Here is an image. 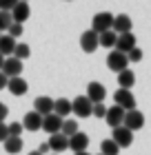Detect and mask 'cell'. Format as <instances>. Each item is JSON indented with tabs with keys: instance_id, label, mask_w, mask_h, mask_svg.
I'll use <instances>...</instances> for the list:
<instances>
[{
	"instance_id": "21",
	"label": "cell",
	"mask_w": 151,
	"mask_h": 155,
	"mask_svg": "<svg viewBox=\"0 0 151 155\" xmlns=\"http://www.w3.org/2000/svg\"><path fill=\"white\" fill-rule=\"evenodd\" d=\"M53 113L64 120L71 113V100H67V97H58V100H53Z\"/></svg>"
},
{
	"instance_id": "2",
	"label": "cell",
	"mask_w": 151,
	"mask_h": 155,
	"mask_svg": "<svg viewBox=\"0 0 151 155\" xmlns=\"http://www.w3.org/2000/svg\"><path fill=\"white\" fill-rule=\"evenodd\" d=\"M71 113H76V117H91L93 113V104L87 95H78L76 100H71Z\"/></svg>"
},
{
	"instance_id": "40",
	"label": "cell",
	"mask_w": 151,
	"mask_h": 155,
	"mask_svg": "<svg viewBox=\"0 0 151 155\" xmlns=\"http://www.w3.org/2000/svg\"><path fill=\"white\" fill-rule=\"evenodd\" d=\"M29 155H40V153H38V151H31V153H29Z\"/></svg>"
},
{
	"instance_id": "10",
	"label": "cell",
	"mask_w": 151,
	"mask_h": 155,
	"mask_svg": "<svg viewBox=\"0 0 151 155\" xmlns=\"http://www.w3.org/2000/svg\"><path fill=\"white\" fill-rule=\"evenodd\" d=\"M33 111L38 115L42 117H47V115H51L53 113V100L49 95H40V97H36V102H33Z\"/></svg>"
},
{
	"instance_id": "24",
	"label": "cell",
	"mask_w": 151,
	"mask_h": 155,
	"mask_svg": "<svg viewBox=\"0 0 151 155\" xmlns=\"http://www.w3.org/2000/svg\"><path fill=\"white\" fill-rule=\"evenodd\" d=\"M116 42H118V33H116V31H105V33H100V47H105V49H116Z\"/></svg>"
},
{
	"instance_id": "25",
	"label": "cell",
	"mask_w": 151,
	"mask_h": 155,
	"mask_svg": "<svg viewBox=\"0 0 151 155\" xmlns=\"http://www.w3.org/2000/svg\"><path fill=\"white\" fill-rule=\"evenodd\" d=\"M100 153H102V155H118L120 153V146L113 142L111 137L109 140H102V142H100Z\"/></svg>"
},
{
	"instance_id": "42",
	"label": "cell",
	"mask_w": 151,
	"mask_h": 155,
	"mask_svg": "<svg viewBox=\"0 0 151 155\" xmlns=\"http://www.w3.org/2000/svg\"><path fill=\"white\" fill-rule=\"evenodd\" d=\"M0 38H2V33H0Z\"/></svg>"
},
{
	"instance_id": "23",
	"label": "cell",
	"mask_w": 151,
	"mask_h": 155,
	"mask_svg": "<svg viewBox=\"0 0 151 155\" xmlns=\"http://www.w3.org/2000/svg\"><path fill=\"white\" fill-rule=\"evenodd\" d=\"M18 42L11 36H2L0 38V55H13V49H16Z\"/></svg>"
},
{
	"instance_id": "5",
	"label": "cell",
	"mask_w": 151,
	"mask_h": 155,
	"mask_svg": "<svg viewBox=\"0 0 151 155\" xmlns=\"http://www.w3.org/2000/svg\"><path fill=\"white\" fill-rule=\"evenodd\" d=\"M113 100H116V107L125 109V111H133L136 109V97L131 91H125V89H118L113 93Z\"/></svg>"
},
{
	"instance_id": "17",
	"label": "cell",
	"mask_w": 151,
	"mask_h": 155,
	"mask_svg": "<svg viewBox=\"0 0 151 155\" xmlns=\"http://www.w3.org/2000/svg\"><path fill=\"white\" fill-rule=\"evenodd\" d=\"M29 16H31L29 2H18V5L11 9V18H13V22H20V25H22Z\"/></svg>"
},
{
	"instance_id": "8",
	"label": "cell",
	"mask_w": 151,
	"mask_h": 155,
	"mask_svg": "<svg viewBox=\"0 0 151 155\" xmlns=\"http://www.w3.org/2000/svg\"><path fill=\"white\" fill-rule=\"evenodd\" d=\"M111 140L120 146V149H127V146L133 144V133L129 131V129H125V126H118V129H113Z\"/></svg>"
},
{
	"instance_id": "16",
	"label": "cell",
	"mask_w": 151,
	"mask_h": 155,
	"mask_svg": "<svg viewBox=\"0 0 151 155\" xmlns=\"http://www.w3.org/2000/svg\"><path fill=\"white\" fill-rule=\"evenodd\" d=\"M49 149L56 151V153H62L69 149V137H64L62 133H56V135H49Z\"/></svg>"
},
{
	"instance_id": "38",
	"label": "cell",
	"mask_w": 151,
	"mask_h": 155,
	"mask_svg": "<svg viewBox=\"0 0 151 155\" xmlns=\"http://www.w3.org/2000/svg\"><path fill=\"white\" fill-rule=\"evenodd\" d=\"M2 64H5V55H0V71H2Z\"/></svg>"
},
{
	"instance_id": "7",
	"label": "cell",
	"mask_w": 151,
	"mask_h": 155,
	"mask_svg": "<svg viewBox=\"0 0 151 155\" xmlns=\"http://www.w3.org/2000/svg\"><path fill=\"white\" fill-rule=\"evenodd\" d=\"M80 47H82L84 53H93L100 47V36H98L96 31H91V29L84 31L82 36H80Z\"/></svg>"
},
{
	"instance_id": "43",
	"label": "cell",
	"mask_w": 151,
	"mask_h": 155,
	"mask_svg": "<svg viewBox=\"0 0 151 155\" xmlns=\"http://www.w3.org/2000/svg\"><path fill=\"white\" fill-rule=\"evenodd\" d=\"M98 155H102V153H98Z\"/></svg>"
},
{
	"instance_id": "26",
	"label": "cell",
	"mask_w": 151,
	"mask_h": 155,
	"mask_svg": "<svg viewBox=\"0 0 151 155\" xmlns=\"http://www.w3.org/2000/svg\"><path fill=\"white\" fill-rule=\"evenodd\" d=\"M60 133H62L64 137H74L76 133H78V122H76V120H64Z\"/></svg>"
},
{
	"instance_id": "37",
	"label": "cell",
	"mask_w": 151,
	"mask_h": 155,
	"mask_svg": "<svg viewBox=\"0 0 151 155\" xmlns=\"http://www.w3.org/2000/svg\"><path fill=\"white\" fill-rule=\"evenodd\" d=\"M7 82H9V78H7L2 71H0V91H2V89H7Z\"/></svg>"
},
{
	"instance_id": "39",
	"label": "cell",
	"mask_w": 151,
	"mask_h": 155,
	"mask_svg": "<svg viewBox=\"0 0 151 155\" xmlns=\"http://www.w3.org/2000/svg\"><path fill=\"white\" fill-rule=\"evenodd\" d=\"M74 155H89V153H87V151H82V153H74Z\"/></svg>"
},
{
	"instance_id": "4",
	"label": "cell",
	"mask_w": 151,
	"mask_h": 155,
	"mask_svg": "<svg viewBox=\"0 0 151 155\" xmlns=\"http://www.w3.org/2000/svg\"><path fill=\"white\" fill-rule=\"evenodd\" d=\"M122 126L125 129H129V131H138V129H142L145 126V115L140 113L138 109H133V111H127L125 113V122H122Z\"/></svg>"
},
{
	"instance_id": "31",
	"label": "cell",
	"mask_w": 151,
	"mask_h": 155,
	"mask_svg": "<svg viewBox=\"0 0 151 155\" xmlns=\"http://www.w3.org/2000/svg\"><path fill=\"white\" fill-rule=\"evenodd\" d=\"M127 58H129V62H140L142 60V49H138V47L131 49V51L127 53Z\"/></svg>"
},
{
	"instance_id": "34",
	"label": "cell",
	"mask_w": 151,
	"mask_h": 155,
	"mask_svg": "<svg viewBox=\"0 0 151 155\" xmlns=\"http://www.w3.org/2000/svg\"><path fill=\"white\" fill-rule=\"evenodd\" d=\"M7 137H9V124L0 122V142H5Z\"/></svg>"
},
{
	"instance_id": "32",
	"label": "cell",
	"mask_w": 151,
	"mask_h": 155,
	"mask_svg": "<svg viewBox=\"0 0 151 155\" xmlns=\"http://www.w3.org/2000/svg\"><path fill=\"white\" fill-rule=\"evenodd\" d=\"M91 115L102 120V117L107 115V107H105V104H93V113H91Z\"/></svg>"
},
{
	"instance_id": "20",
	"label": "cell",
	"mask_w": 151,
	"mask_h": 155,
	"mask_svg": "<svg viewBox=\"0 0 151 155\" xmlns=\"http://www.w3.org/2000/svg\"><path fill=\"white\" fill-rule=\"evenodd\" d=\"M133 84H136V73L131 71V69H125L122 73H118V89L131 91Z\"/></svg>"
},
{
	"instance_id": "13",
	"label": "cell",
	"mask_w": 151,
	"mask_h": 155,
	"mask_svg": "<svg viewBox=\"0 0 151 155\" xmlns=\"http://www.w3.org/2000/svg\"><path fill=\"white\" fill-rule=\"evenodd\" d=\"M2 73L7 78H18L20 73H22V62H20L18 58H5V64H2Z\"/></svg>"
},
{
	"instance_id": "27",
	"label": "cell",
	"mask_w": 151,
	"mask_h": 155,
	"mask_svg": "<svg viewBox=\"0 0 151 155\" xmlns=\"http://www.w3.org/2000/svg\"><path fill=\"white\" fill-rule=\"evenodd\" d=\"M29 53H31V49H29V45H16V49H13V58H18L20 62H22L25 58H29Z\"/></svg>"
},
{
	"instance_id": "29",
	"label": "cell",
	"mask_w": 151,
	"mask_h": 155,
	"mask_svg": "<svg viewBox=\"0 0 151 155\" xmlns=\"http://www.w3.org/2000/svg\"><path fill=\"white\" fill-rule=\"evenodd\" d=\"M22 33H25V27H22V25H20V22H11V27H9V33H7V36H11L13 40H16V38H20V36H22Z\"/></svg>"
},
{
	"instance_id": "18",
	"label": "cell",
	"mask_w": 151,
	"mask_h": 155,
	"mask_svg": "<svg viewBox=\"0 0 151 155\" xmlns=\"http://www.w3.org/2000/svg\"><path fill=\"white\" fill-rule=\"evenodd\" d=\"M7 89L11 91L13 95H25L27 93V89H29V84H27L25 78H9V82H7Z\"/></svg>"
},
{
	"instance_id": "33",
	"label": "cell",
	"mask_w": 151,
	"mask_h": 155,
	"mask_svg": "<svg viewBox=\"0 0 151 155\" xmlns=\"http://www.w3.org/2000/svg\"><path fill=\"white\" fill-rule=\"evenodd\" d=\"M20 0H0V11H11Z\"/></svg>"
},
{
	"instance_id": "12",
	"label": "cell",
	"mask_w": 151,
	"mask_h": 155,
	"mask_svg": "<svg viewBox=\"0 0 151 155\" xmlns=\"http://www.w3.org/2000/svg\"><path fill=\"white\" fill-rule=\"evenodd\" d=\"M131 18L127 16V13H118L116 18H113V27L111 31H116L118 36H122V33H131Z\"/></svg>"
},
{
	"instance_id": "11",
	"label": "cell",
	"mask_w": 151,
	"mask_h": 155,
	"mask_svg": "<svg viewBox=\"0 0 151 155\" xmlns=\"http://www.w3.org/2000/svg\"><path fill=\"white\" fill-rule=\"evenodd\" d=\"M62 122H64L62 117H58L56 113H51V115L42 117V131H47L49 135H56V133L62 131Z\"/></svg>"
},
{
	"instance_id": "30",
	"label": "cell",
	"mask_w": 151,
	"mask_h": 155,
	"mask_svg": "<svg viewBox=\"0 0 151 155\" xmlns=\"http://www.w3.org/2000/svg\"><path fill=\"white\" fill-rule=\"evenodd\" d=\"M22 131H25V126L20 124V122L9 124V135H11V137H20V135H22Z\"/></svg>"
},
{
	"instance_id": "1",
	"label": "cell",
	"mask_w": 151,
	"mask_h": 155,
	"mask_svg": "<svg viewBox=\"0 0 151 155\" xmlns=\"http://www.w3.org/2000/svg\"><path fill=\"white\" fill-rule=\"evenodd\" d=\"M113 13H109V11H100V13H96L93 16V20H91V31H96L98 36L100 33H105V31H111V27H113Z\"/></svg>"
},
{
	"instance_id": "15",
	"label": "cell",
	"mask_w": 151,
	"mask_h": 155,
	"mask_svg": "<svg viewBox=\"0 0 151 155\" xmlns=\"http://www.w3.org/2000/svg\"><path fill=\"white\" fill-rule=\"evenodd\" d=\"M131 49H136V36H133V33H122V36H118L116 51H120V53L127 55Z\"/></svg>"
},
{
	"instance_id": "6",
	"label": "cell",
	"mask_w": 151,
	"mask_h": 155,
	"mask_svg": "<svg viewBox=\"0 0 151 155\" xmlns=\"http://www.w3.org/2000/svg\"><path fill=\"white\" fill-rule=\"evenodd\" d=\"M91 100V104H102L105 102V95H107V89L102 82H89L87 84V93H84Z\"/></svg>"
},
{
	"instance_id": "19",
	"label": "cell",
	"mask_w": 151,
	"mask_h": 155,
	"mask_svg": "<svg viewBox=\"0 0 151 155\" xmlns=\"http://www.w3.org/2000/svg\"><path fill=\"white\" fill-rule=\"evenodd\" d=\"M22 126L27 131H42V115H38L36 111H29L22 120Z\"/></svg>"
},
{
	"instance_id": "14",
	"label": "cell",
	"mask_w": 151,
	"mask_h": 155,
	"mask_svg": "<svg viewBox=\"0 0 151 155\" xmlns=\"http://www.w3.org/2000/svg\"><path fill=\"white\" fill-rule=\"evenodd\" d=\"M87 146H89V135H87V133L78 131L74 137H69V149L74 151V153H82V151H87Z\"/></svg>"
},
{
	"instance_id": "35",
	"label": "cell",
	"mask_w": 151,
	"mask_h": 155,
	"mask_svg": "<svg viewBox=\"0 0 151 155\" xmlns=\"http://www.w3.org/2000/svg\"><path fill=\"white\" fill-rule=\"evenodd\" d=\"M7 115H9V109H7V104H5V102H0V122H5Z\"/></svg>"
},
{
	"instance_id": "22",
	"label": "cell",
	"mask_w": 151,
	"mask_h": 155,
	"mask_svg": "<svg viewBox=\"0 0 151 155\" xmlns=\"http://www.w3.org/2000/svg\"><path fill=\"white\" fill-rule=\"evenodd\" d=\"M2 144H5V151L9 153V155H16V153L22 151V137H11L9 135Z\"/></svg>"
},
{
	"instance_id": "9",
	"label": "cell",
	"mask_w": 151,
	"mask_h": 155,
	"mask_svg": "<svg viewBox=\"0 0 151 155\" xmlns=\"http://www.w3.org/2000/svg\"><path fill=\"white\" fill-rule=\"evenodd\" d=\"M125 113H127L125 109H120V107L113 104L111 109H107L105 120H107V124H109L111 129H118V126H122V122H125Z\"/></svg>"
},
{
	"instance_id": "36",
	"label": "cell",
	"mask_w": 151,
	"mask_h": 155,
	"mask_svg": "<svg viewBox=\"0 0 151 155\" xmlns=\"http://www.w3.org/2000/svg\"><path fill=\"white\" fill-rule=\"evenodd\" d=\"M49 151H51V149H49V144H47V142H42V144L38 146V153H40V155H47Z\"/></svg>"
},
{
	"instance_id": "28",
	"label": "cell",
	"mask_w": 151,
	"mask_h": 155,
	"mask_svg": "<svg viewBox=\"0 0 151 155\" xmlns=\"http://www.w3.org/2000/svg\"><path fill=\"white\" fill-rule=\"evenodd\" d=\"M11 22H13L11 11H0V33H2V31H9Z\"/></svg>"
},
{
	"instance_id": "3",
	"label": "cell",
	"mask_w": 151,
	"mask_h": 155,
	"mask_svg": "<svg viewBox=\"0 0 151 155\" xmlns=\"http://www.w3.org/2000/svg\"><path fill=\"white\" fill-rule=\"evenodd\" d=\"M107 67H109L111 71H116V73H122L129 67V58H127L125 53H120V51L113 49V51L107 55Z\"/></svg>"
},
{
	"instance_id": "41",
	"label": "cell",
	"mask_w": 151,
	"mask_h": 155,
	"mask_svg": "<svg viewBox=\"0 0 151 155\" xmlns=\"http://www.w3.org/2000/svg\"><path fill=\"white\" fill-rule=\"evenodd\" d=\"M20 2H29V0H20Z\"/></svg>"
}]
</instances>
